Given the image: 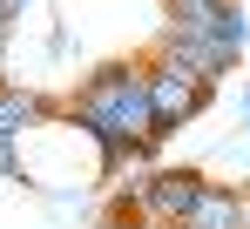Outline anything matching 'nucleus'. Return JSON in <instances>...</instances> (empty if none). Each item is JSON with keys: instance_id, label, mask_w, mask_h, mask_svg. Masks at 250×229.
Returning <instances> with one entry per match:
<instances>
[{"instance_id": "obj_1", "label": "nucleus", "mask_w": 250, "mask_h": 229, "mask_svg": "<svg viewBox=\"0 0 250 229\" xmlns=\"http://www.w3.org/2000/svg\"><path fill=\"white\" fill-rule=\"evenodd\" d=\"M68 121L102 149V175H122L128 162H149L163 149L156 142V114H149V75H142V61H102L68 95Z\"/></svg>"}, {"instance_id": "obj_2", "label": "nucleus", "mask_w": 250, "mask_h": 229, "mask_svg": "<svg viewBox=\"0 0 250 229\" xmlns=\"http://www.w3.org/2000/svg\"><path fill=\"white\" fill-rule=\"evenodd\" d=\"M142 75H149V114H156V142H169L183 121H196L209 101V81H196L189 68H176L169 54H149L142 61Z\"/></svg>"}, {"instance_id": "obj_3", "label": "nucleus", "mask_w": 250, "mask_h": 229, "mask_svg": "<svg viewBox=\"0 0 250 229\" xmlns=\"http://www.w3.org/2000/svg\"><path fill=\"white\" fill-rule=\"evenodd\" d=\"M163 27H176V34H189V40H209V47L230 54V61L250 47V14L237 7V0H216V7H169Z\"/></svg>"}, {"instance_id": "obj_4", "label": "nucleus", "mask_w": 250, "mask_h": 229, "mask_svg": "<svg viewBox=\"0 0 250 229\" xmlns=\"http://www.w3.org/2000/svg\"><path fill=\"white\" fill-rule=\"evenodd\" d=\"M176 229H244V189H230V182H203Z\"/></svg>"}, {"instance_id": "obj_5", "label": "nucleus", "mask_w": 250, "mask_h": 229, "mask_svg": "<svg viewBox=\"0 0 250 229\" xmlns=\"http://www.w3.org/2000/svg\"><path fill=\"white\" fill-rule=\"evenodd\" d=\"M47 114H54V108H47L34 88H14V81H0V142H21L27 128H41Z\"/></svg>"}, {"instance_id": "obj_6", "label": "nucleus", "mask_w": 250, "mask_h": 229, "mask_svg": "<svg viewBox=\"0 0 250 229\" xmlns=\"http://www.w3.org/2000/svg\"><path fill=\"white\" fill-rule=\"evenodd\" d=\"M95 229H156V223H142V216H122V209H108Z\"/></svg>"}, {"instance_id": "obj_7", "label": "nucleus", "mask_w": 250, "mask_h": 229, "mask_svg": "<svg viewBox=\"0 0 250 229\" xmlns=\"http://www.w3.org/2000/svg\"><path fill=\"white\" fill-rule=\"evenodd\" d=\"M0 175H21V142H0Z\"/></svg>"}, {"instance_id": "obj_8", "label": "nucleus", "mask_w": 250, "mask_h": 229, "mask_svg": "<svg viewBox=\"0 0 250 229\" xmlns=\"http://www.w3.org/2000/svg\"><path fill=\"white\" fill-rule=\"evenodd\" d=\"M21 7H27V0H0V20L14 27V20H21Z\"/></svg>"}, {"instance_id": "obj_9", "label": "nucleus", "mask_w": 250, "mask_h": 229, "mask_svg": "<svg viewBox=\"0 0 250 229\" xmlns=\"http://www.w3.org/2000/svg\"><path fill=\"white\" fill-rule=\"evenodd\" d=\"M169 7H216V0H169Z\"/></svg>"}, {"instance_id": "obj_10", "label": "nucleus", "mask_w": 250, "mask_h": 229, "mask_svg": "<svg viewBox=\"0 0 250 229\" xmlns=\"http://www.w3.org/2000/svg\"><path fill=\"white\" fill-rule=\"evenodd\" d=\"M7 34H14V27H7V20H0V54H7Z\"/></svg>"}, {"instance_id": "obj_11", "label": "nucleus", "mask_w": 250, "mask_h": 229, "mask_svg": "<svg viewBox=\"0 0 250 229\" xmlns=\"http://www.w3.org/2000/svg\"><path fill=\"white\" fill-rule=\"evenodd\" d=\"M244 229H250V189H244Z\"/></svg>"}]
</instances>
